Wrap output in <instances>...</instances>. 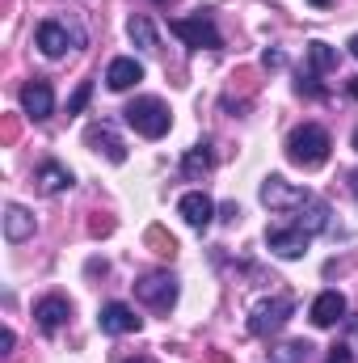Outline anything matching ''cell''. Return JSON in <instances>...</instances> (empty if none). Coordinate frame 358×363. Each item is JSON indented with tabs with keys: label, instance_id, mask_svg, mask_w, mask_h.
Wrapping results in <instances>:
<instances>
[{
	"label": "cell",
	"instance_id": "1",
	"mask_svg": "<svg viewBox=\"0 0 358 363\" xmlns=\"http://www.w3.org/2000/svg\"><path fill=\"white\" fill-rule=\"evenodd\" d=\"M329 148H333V140H329V131H325L321 123H304V127H295L291 140H287V157H291V165H299V169H321V165L329 161Z\"/></svg>",
	"mask_w": 358,
	"mask_h": 363
},
{
	"label": "cell",
	"instance_id": "2",
	"mask_svg": "<svg viewBox=\"0 0 358 363\" xmlns=\"http://www.w3.org/2000/svg\"><path fill=\"white\" fill-rule=\"evenodd\" d=\"M122 114H127V123H131L139 135H148V140H161V135L173 127V114H169V106H165L161 97H135Z\"/></svg>",
	"mask_w": 358,
	"mask_h": 363
},
{
	"label": "cell",
	"instance_id": "3",
	"mask_svg": "<svg viewBox=\"0 0 358 363\" xmlns=\"http://www.w3.org/2000/svg\"><path fill=\"white\" fill-rule=\"evenodd\" d=\"M291 313H295V300H291V296H270L262 304H253V313H249V334H258V338L278 334Z\"/></svg>",
	"mask_w": 358,
	"mask_h": 363
},
{
	"label": "cell",
	"instance_id": "4",
	"mask_svg": "<svg viewBox=\"0 0 358 363\" xmlns=\"http://www.w3.org/2000/svg\"><path fill=\"white\" fill-rule=\"evenodd\" d=\"M169 30L178 34L181 43H190V47H207V51H219V47H224V38H219L215 21H211L207 13H198V17H173V21H169Z\"/></svg>",
	"mask_w": 358,
	"mask_h": 363
},
{
	"label": "cell",
	"instance_id": "5",
	"mask_svg": "<svg viewBox=\"0 0 358 363\" xmlns=\"http://www.w3.org/2000/svg\"><path fill=\"white\" fill-rule=\"evenodd\" d=\"M135 296H139L148 308H156V313H169V308H173V300H178V279H173L169 271L144 274V279L135 283Z\"/></svg>",
	"mask_w": 358,
	"mask_h": 363
},
{
	"label": "cell",
	"instance_id": "6",
	"mask_svg": "<svg viewBox=\"0 0 358 363\" xmlns=\"http://www.w3.org/2000/svg\"><path fill=\"white\" fill-rule=\"evenodd\" d=\"M304 194H308V190L291 186V182L278 178V174H270V178L262 182V203H266V207H274V211H295V207L304 203Z\"/></svg>",
	"mask_w": 358,
	"mask_h": 363
},
{
	"label": "cell",
	"instance_id": "7",
	"mask_svg": "<svg viewBox=\"0 0 358 363\" xmlns=\"http://www.w3.org/2000/svg\"><path fill=\"white\" fill-rule=\"evenodd\" d=\"M308 233L304 228H270L266 233V245L278 254V258H287V262H295V258H304L308 254Z\"/></svg>",
	"mask_w": 358,
	"mask_h": 363
},
{
	"label": "cell",
	"instance_id": "8",
	"mask_svg": "<svg viewBox=\"0 0 358 363\" xmlns=\"http://www.w3.org/2000/svg\"><path fill=\"white\" fill-rule=\"evenodd\" d=\"M325 224H329V203L321 199V194H304V203L295 207V228H304L308 237H316V233H325Z\"/></svg>",
	"mask_w": 358,
	"mask_h": 363
},
{
	"label": "cell",
	"instance_id": "9",
	"mask_svg": "<svg viewBox=\"0 0 358 363\" xmlns=\"http://www.w3.org/2000/svg\"><path fill=\"white\" fill-rule=\"evenodd\" d=\"M21 110L34 118V123H47L51 114H55V93L47 81H30L25 89H21Z\"/></svg>",
	"mask_w": 358,
	"mask_h": 363
},
{
	"label": "cell",
	"instance_id": "10",
	"mask_svg": "<svg viewBox=\"0 0 358 363\" xmlns=\"http://www.w3.org/2000/svg\"><path fill=\"white\" fill-rule=\"evenodd\" d=\"M342 317H346V296L342 291H321L312 300V325L316 330H333Z\"/></svg>",
	"mask_w": 358,
	"mask_h": 363
},
{
	"label": "cell",
	"instance_id": "11",
	"mask_svg": "<svg viewBox=\"0 0 358 363\" xmlns=\"http://www.w3.org/2000/svg\"><path fill=\"white\" fill-rule=\"evenodd\" d=\"M178 211H181V220H185L190 228H207V224L215 220V203H211L202 190H190V194H181Z\"/></svg>",
	"mask_w": 358,
	"mask_h": 363
},
{
	"label": "cell",
	"instance_id": "12",
	"mask_svg": "<svg viewBox=\"0 0 358 363\" xmlns=\"http://www.w3.org/2000/svg\"><path fill=\"white\" fill-rule=\"evenodd\" d=\"M68 317H72V304H68L64 296H47V300L34 304V321H38V330H47V334H55Z\"/></svg>",
	"mask_w": 358,
	"mask_h": 363
},
{
	"label": "cell",
	"instance_id": "13",
	"mask_svg": "<svg viewBox=\"0 0 358 363\" xmlns=\"http://www.w3.org/2000/svg\"><path fill=\"white\" fill-rule=\"evenodd\" d=\"M97 325L105 330V334H135L139 330V317H135V308L131 304H105L101 308V317H97Z\"/></svg>",
	"mask_w": 358,
	"mask_h": 363
},
{
	"label": "cell",
	"instance_id": "14",
	"mask_svg": "<svg viewBox=\"0 0 358 363\" xmlns=\"http://www.w3.org/2000/svg\"><path fill=\"white\" fill-rule=\"evenodd\" d=\"M38 47H42V55H51V60L68 55V51H72V34H68V26H59V21H42V26H38Z\"/></svg>",
	"mask_w": 358,
	"mask_h": 363
},
{
	"label": "cell",
	"instance_id": "15",
	"mask_svg": "<svg viewBox=\"0 0 358 363\" xmlns=\"http://www.w3.org/2000/svg\"><path fill=\"white\" fill-rule=\"evenodd\" d=\"M139 81H144V64L139 60H114L105 68V85L114 93H127L131 85H139Z\"/></svg>",
	"mask_w": 358,
	"mask_h": 363
},
{
	"label": "cell",
	"instance_id": "16",
	"mask_svg": "<svg viewBox=\"0 0 358 363\" xmlns=\"http://www.w3.org/2000/svg\"><path fill=\"white\" fill-rule=\"evenodd\" d=\"M89 144H97V152H105L114 165H122V161H127V148H122V140H118L110 127H89Z\"/></svg>",
	"mask_w": 358,
	"mask_h": 363
},
{
	"label": "cell",
	"instance_id": "17",
	"mask_svg": "<svg viewBox=\"0 0 358 363\" xmlns=\"http://www.w3.org/2000/svg\"><path fill=\"white\" fill-rule=\"evenodd\" d=\"M30 233H34V216L13 203V207L4 211V237H8V241H25Z\"/></svg>",
	"mask_w": 358,
	"mask_h": 363
},
{
	"label": "cell",
	"instance_id": "18",
	"mask_svg": "<svg viewBox=\"0 0 358 363\" xmlns=\"http://www.w3.org/2000/svg\"><path fill=\"white\" fill-rule=\"evenodd\" d=\"M38 186H42L47 194H59V190H68V186H72V174H68L64 165L47 161V165H38Z\"/></svg>",
	"mask_w": 358,
	"mask_h": 363
},
{
	"label": "cell",
	"instance_id": "19",
	"mask_svg": "<svg viewBox=\"0 0 358 363\" xmlns=\"http://www.w3.org/2000/svg\"><path fill=\"white\" fill-rule=\"evenodd\" d=\"M181 174H185V178H202V174H211V152H207V144H198V148L185 152Z\"/></svg>",
	"mask_w": 358,
	"mask_h": 363
},
{
	"label": "cell",
	"instance_id": "20",
	"mask_svg": "<svg viewBox=\"0 0 358 363\" xmlns=\"http://www.w3.org/2000/svg\"><path fill=\"white\" fill-rule=\"evenodd\" d=\"M127 34H131L144 51H156V26H152L148 17H131V21H127Z\"/></svg>",
	"mask_w": 358,
	"mask_h": 363
},
{
	"label": "cell",
	"instance_id": "21",
	"mask_svg": "<svg viewBox=\"0 0 358 363\" xmlns=\"http://www.w3.org/2000/svg\"><path fill=\"white\" fill-rule=\"evenodd\" d=\"M308 60H312V68H316V72L337 68V51H333L329 43H308Z\"/></svg>",
	"mask_w": 358,
	"mask_h": 363
},
{
	"label": "cell",
	"instance_id": "22",
	"mask_svg": "<svg viewBox=\"0 0 358 363\" xmlns=\"http://www.w3.org/2000/svg\"><path fill=\"white\" fill-rule=\"evenodd\" d=\"M308 359H312V347L308 342H287L278 351V363H308Z\"/></svg>",
	"mask_w": 358,
	"mask_h": 363
},
{
	"label": "cell",
	"instance_id": "23",
	"mask_svg": "<svg viewBox=\"0 0 358 363\" xmlns=\"http://www.w3.org/2000/svg\"><path fill=\"white\" fill-rule=\"evenodd\" d=\"M148 241L156 245V254H169V258H173V250H178V241H173V237H165L161 228H148Z\"/></svg>",
	"mask_w": 358,
	"mask_h": 363
},
{
	"label": "cell",
	"instance_id": "24",
	"mask_svg": "<svg viewBox=\"0 0 358 363\" xmlns=\"http://www.w3.org/2000/svg\"><path fill=\"white\" fill-rule=\"evenodd\" d=\"M89 93H93V85L85 81L81 89L72 93V101H68V114H81V110H85V101H89Z\"/></svg>",
	"mask_w": 358,
	"mask_h": 363
},
{
	"label": "cell",
	"instance_id": "25",
	"mask_svg": "<svg viewBox=\"0 0 358 363\" xmlns=\"http://www.w3.org/2000/svg\"><path fill=\"white\" fill-rule=\"evenodd\" d=\"M299 93H308V97H321V85H316V77H299Z\"/></svg>",
	"mask_w": 358,
	"mask_h": 363
},
{
	"label": "cell",
	"instance_id": "26",
	"mask_svg": "<svg viewBox=\"0 0 358 363\" xmlns=\"http://www.w3.org/2000/svg\"><path fill=\"white\" fill-rule=\"evenodd\" d=\"M329 363H350V347H333L329 351Z\"/></svg>",
	"mask_w": 358,
	"mask_h": 363
},
{
	"label": "cell",
	"instance_id": "27",
	"mask_svg": "<svg viewBox=\"0 0 358 363\" xmlns=\"http://www.w3.org/2000/svg\"><path fill=\"white\" fill-rule=\"evenodd\" d=\"M219 216H224V224H236V216H241V207H236V203H224V211H219Z\"/></svg>",
	"mask_w": 358,
	"mask_h": 363
},
{
	"label": "cell",
	"instance_id": "28",
	"mask_svg": "<svg viewBox=\"0 0 358 363\" xmlns=\"http://www.w3.org/2000/svg\"><path fill=\"white\" fill-rule=\"evenodd\" d=\"M262 64H266V68H282V51H266Z\"/></svg>",
	"mask_w": 358,
	"mask_h": 363
},
{
	"label": "cell",
	"instance_id": "29",
	"mask_svg": "<svg viewBox=\"0 0 358 363\" xmlns=\"http://www.w3.org/2000/svg\"><path fill=\"white\" fill-rule=\"evenodd\" d=\"M0 351H4V355L13 351V330H4V334H0Z\"/></svg>",
	"mask_w": 358,
	"mask_h": 363
},
{
	"label": "cell",
	"instance_id": "30",
	"mask_svg": "<svg viewBox=\"0 0 358 363\" xmlns=\"http://www.w3.org/2000/svg\"><path fill=\"white\" fill-rule=\"evenodd\" d=\"M346 93H350V97H354V101H358V77H354V81H350V85H346Z\"/></svg>",
	"mask_w": 358,
	"mask_h": 363
},
{
	"label": "cell",
	"instance_id": "31",
	"mask_svg": "<svg viewBox=\"0 0 358 363\" xmlns=\"http://www.w3.org/2000/svg\"><path fill=\"white\" fill-rule=\"evenodd\" d=\"M350 190H354V199H358V174H350Z\"/></svg>",
	"mask_w": 358,
	"mask_h": 363
},
{
	"label": "cell",
	"instance_id": "32",
	"mask_svg": "<svg viewBox=\"0 0 358 363\" xmlns=\"http://www.w3.org/2000/svg\"><path fill=\"white\" fill-rule=\"evenodd\" d=\"M350 51H354V60H358V34H354V38H350Z\"/></svg>",
	"mask_w": 358,
	"mask_h": 363
},
{
	"label": "cell",
	"instance_id": "33",
	"mask_svg": "<svg viewBox=\"0 0 358 363\" xmlns=\"http://www.w3.org/2000/svg\"><path fill=\"white\" fill-rule=\"evenodd\" d=\"M127 363H152V359L148 355H135V359H127Z\"/></svg>",
	"mask_w": 358,
	"mask_h": 363
},
{
	"label": "cell",
	"instance_id": "34",
	"mask_svg": "<svg viewBox=\"0 0 358 363\" xmlns=\"http://www.w3.org/2000/svg\"><path fill=\"white\" fill-rule=\"evenodd\" d=\"M312 4H316V9H325V4H333V0H312Z\"/></svg>",
	"mask_w": 358,
	"mask_h": 363
},
{
	"label": "cell",
	"instance_id": "35",
	"mask_svg": "<svg viewBox=\"0 0 358 363\" xmlns=\"http://www.w3.org/2000/svg\"><path fill=\"white\" fill-rule=\"evenodd\" d=\"M354 152H358V131H354Z\"/></svg>",
	"mask_w": 358,
	"mask_h": 363
},
{
	"label": "cell",
	"instance_id": "36",
	"mask_svg": "<svg viewBox=\"0 0 358 363\" xmlns=\"http://www.w3.org/2000/svg\"><path fill=\"white\" fill-rule=\"evenodd\" d=\"M161 4H165V0H161Z\"/></svg>",
	"mask_w": 358,
	"mask_h": 363
}]
</instances>
